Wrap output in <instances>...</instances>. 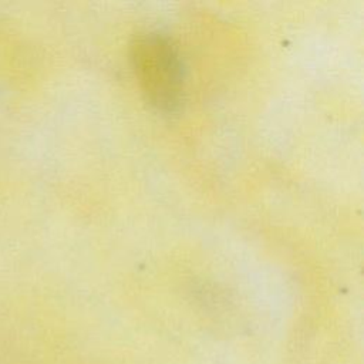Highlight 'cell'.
Instances as JSON below:
<instances>
[{"instance_id": "cell-1", "label": "cell", "mask_w": 364, "mask_h": 364, "mask_svg": "<svg viewBox=\"0 0 364 364\" xmlns=\"http://www.w3.org/2000/svg\"><path fill=\"white\" fill-rule=\"evenodd\" d=\"M132 58L151 104L172 109L182 91V68L171 43L159 34L144 36L135 43Z\"/></svg>"}]
</instances>
